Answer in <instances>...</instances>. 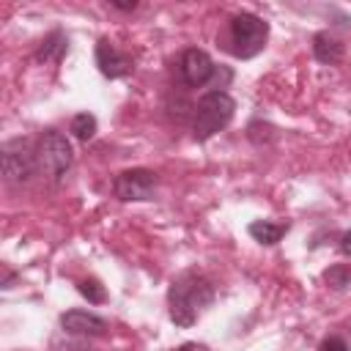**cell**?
Instances as JSON below:
<instances>
[{"label": "cell", "mask_w": 351, "mask_h": 351, "mask_svg": "<svg viewBox=\"0 0 351 351\" xmlns=\"http://www.w3.org/2000/svg\"><path fill=\"white\" fill-rule=\"evenodd\" d=\"M77 291L90 302V304H101V302H107V291H104V285L99 282V280H82L80 285H77Z\"/></svg>", "instance_id": "9a60e30c"}, {"label": "cell", "mask_w": 351, "mask_h": 351, "mask_svg": "<svg viewBox=\"0 0 351 351\" xmlns=\"http://www.w3.org/2000/svg\"><path fill=\"white\" fill-rule=\"evenodd\" d=\"M69 52V36L63 33V30H52L44 41H41V47H38V52H36V60H52V63H58L63 55Z\"/></svg>", "instance_id": "7c38bea8"}, {"label": "cell", "mask_w": 351, "mask_h": 351, "mask_svg": "<svg viewBox=\"0 0 351 351\" xmlns=\"http://www.w3.org/2000/svg\"><path fill=\"white\" fill-rule=\"evenodd\" d=\"M288 222H271V219H255V222H250V228H247V233L258 241V244H266V247H271V244H277L285 233H288Z\"/></svg>", "instance_id": "8fae6325"}, {"label": "cell", "mask_w": 351, "mask_h": 351, "mask_svg": "<svg viewBox=\"0 0 351 351\" xmlns=\"http://www.w3.org/2000/svg\"><path fill=\"white\" fill-rule=\"evenodd\" d=\"M36 162H38V173L44 178L60 181L74 162V151H71L69 137L58 129H47L36 143Z\"/></svg>", "instance_id": "277c9868"}, {"label": "cell", "mask_w": 351, "mask_h": 351, "mask_svg": "<svg viewBox=\"0 0 351 351\" xmlns=\"http://www.w3.org/2000/svg\"><path fill=\"white\" fill-rule=\"evenodd\" d=\"M324 280L332 285V288H346V285H351V266H346V263H335V266H329L326 271H324Z\"/></svg>", "instance_id": "5bb4252c"}, {"label": "cell", "mask_w": 351, "mask_h": 351, "mask_svg": "<svg viewBox=\"0 0 351 351\" xmlns=\"http://www.w3.org/2000/svg\"><path fill=\"white\" fill-rule=\"evenodd\" d=\"M3 176L8 184L22 186L30 184L33 176H38V162H36V151L30 148L27 140L16 137L3 143Z\"/></svg>", "instance_id": "5b68a950"}, {"label": "cell", "mask_w": 351, "mask_h": 351, "mask_svg": "<svg viewBox=\"0 0 351 351\" xmlns=\"http://www.w3.org/2000/svg\"><path fill=\"white\" fill-rule=\"evenodd\" d=\"M156 173L148 167H132V170H121L112 178V195L123 203H140V200H151L156 192Z\"/></svg>", "instance_id": "8992f818"}, {"label": "cell", "mask_w": 351, "mask_h": 351, "mask_svg": "<svg viewBox=\"0 0 351 351\" xmlns=\"http://www.w3.org/2000/svg\"><path fill=\"white\" fill-rule=\"evenodd\" d=\"M96 66H99V71H101L107 80H121V77H129V74L134 71L132 55L121 52V49H118L112 41H107V38H99V44H96Z\"/></svg>", "instance_id": "ba28073f"}, {"label": "cell", "mask_w": 351, "mask_h": 351, "mask_svg": "<svg viewBox=\"0 0 351 351\" xmlns=\"http://www.w3.org/2000/svg\"><path fill=\"white\" fill-rule=\"evenodd\" d=\"M60 329L71 337H99L107 332V321L88 310H69L60 315Z\"/></svg>", "instance_id": "9c48e42d"}, {"label": "cell", "mask_w": 351, "mask_h": 351, "mask_svg": "<svg viewBox=\"0 0 351 351\" xmlns=\"http://www.w3.org/2000/svg\"><path fill=\"white\" fill-rule=\"evenodd\" d=\"M318 351H351V348L346 346V340H343V337L332 335V337H324V340H321Z\"/></svg>", "instance_id": "2e32d148"}, {"label": "cell", "mask_w": 351, "mask_h": 351, "mask_svg": "<svg viewBox=\"0 0 351 351\" xmlns=\"http://www.w3.org/2000/svg\"><path fill=\"white\" fill-rule=\"evenodd\" d=\"M176 351H197V346H195V343H181Z\"/></svg>", "instance_id": "d6986e66"}, {"label": "cell", "mask_w": 351, "mask_h": 351, "mask_svg": "<svg viewBox=\"0 0 351 351\" xmlns=\"http://www.w3.org/2000/svg\"><path fill=\"white\" fill-rule=\"evenodd\" d=\"M225 49L239 58V60H250L255 55L263 52L266 41H269V22L252 11H241L233 14L228 22V36H225Z\"/></svg>", "instance_id": "7a4b0ae2"}, {"label": "cell", "mask_w": 351, "mask_h": 351, "mask_svg": "<svg viewBox=\"0 0 351 351\" xmlns=\"http://www.w3.org/2000/svg\"><path fill=\"white\" fill-rule=\"evenodd\" d=\"M340 250H343V255L351 258V230H346V233L340 236Z\"/></svg>", "instance_id": "e0dca14e"}, {"label": "cell", "mask_w": 351, "mask_h": 351, "mask_svg": "<svg viewBox=\"0 0 351 351\" xmlns=\"http://www.w3.org/2000/svg\"><path fill=\"white\" fill-rule=\"evenodd\" d=\"M236 115V99L225 90H208L200 96L197 107H195V118H192V137L197 143L211 140L214 134H219Z\"/></svg>", "instance_id": "3957f363"}, {"label": "cell", "mask_w": 351, "mask_h": 351, "mask_svg": "<svg viewBox=\"0 0 351 351\" xmlns=\"http://www.w3.org/2000/svg\"><path fill=\"white\" fill-rule=\"evenodd\" d=\"M96 115L93 112H77L74 118H71V123H69V132L80 140V143H88L93 134H96Z\"/></svg>", "instance_id": "4fadbf2b"}, {"label": "cell", "mask_w": 351, "mask_h": 351, "mask_svg": "<svg viewBox=\"0 0 351 351\" xmlns=\"http://www.w3.org/2000/svg\"><path fill=\"white\" fill-rule=\"evenodd\" d=\"M211 304H214V285L197 271L178 274L167 288V313H170V321L181 329H189L192 324H197V318Z\"/></svg>", "instance_id": "6da1fadb"}, {"label": "cell", "mask_w": 351, "mask_h": 351, "mask_svg": "<svg viewBox=\"0 0 351 351\" xmlns=\"http://www.w3.org/2000/svg\"><path fill=\"white\" fill-rule=\"evenodd\" d=\"M343 55H346L343 41H340L337 36H332L329 30H321V33L313 36V58H315L318 63L335 66V63L343 60Z\"/></svg>", "instance_id": "30bf717a"}, {"label": "cell", "mask_w": 351, "mask_h": 351, "mask_svg": "<svg viewBox=\"0 0 351 351\" xmlns=\"http://www.w3.org/2000/svg\"><path fill=\"white\" fill-rule=\"evenodd\" d=\"M217 63L211 60L208 52L197 49V47H189L181 52V60H178V74L184 80L186 88H203V85H211L214 77H217Z\"/></svg>", "instance_id": "52a82bcc"}, {"label": "cell", "mask_w": 351, "mask_h": 351, "mask_svg": "<svg viewBox=\"0 0 351 351\" xmlns=\"http://www.w3.org/2000/svg\"><path fill=\"white\" fill-rule=\"evenodd\" d=\"M112 8H118V11H134L137 3H134V0H132V3H112Z\"/></svg>", "instance_id": "ac0fdd59"}]
</instances>
